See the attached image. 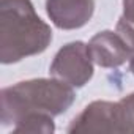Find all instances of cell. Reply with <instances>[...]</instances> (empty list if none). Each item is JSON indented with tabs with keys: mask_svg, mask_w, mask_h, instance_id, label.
I'll list each match as a JSON object with an SVG mask.
<instances>
[{
	"mask_svg": "<svg viewBox=\"0 0 134 134\" xmlns=\"http://www.w3.org/2000/svg\"><path fill=\"white\" fill-rule=\"evenodd\" d=\"M120 101H121V103H123V106L126 107L128 115H129V118H131V121H132V125H134V92H132V93H129V95H126V96H125V98H121Z\"/></svg>",
	"mask_w": 134,
	"mask_h": 134,
	"instance_id": "obj_9",
	"label": "cell"
},
{
	"mask_svg": "<svg viewBox=\"0 0 134 134\" xmlns=\"http://www.w3.org/2000/svg\"><path fill=\"white\" fill-rule=\"evenodd\" d=\"M54 131V117L47 114H29L13 126L14 134H52Z\"/></svg>",
	"mask_w": 134,
	"mask_h": 134,
	"instance_id": "obj_7",
	"label": "cell"
},
{
	"mask_svg": "<svg viewBox=\"0 0 134 134\" xmlns=\"http://www.w3.org/2000/svg\"><path fill=\"white\" fill-rule=\"evenodd\" d=\"M2 126H14L29 114H47L52 117L62 115L74 103V87L55 77H40L21 81L5 87L0 95Z\"/></svg>",
	"mask_w": 134,
	"mask_h": 134,
	"instance_id": "obj_2",
	"label": "cell"
},
{
	"mask_svg": "<svg viewBox=\"0 0 134 134\" xmlns=\"http://www.w3.org/2000/svg\"><path fill=\"white\" fill-rule=\"evenodd\" d=\"M117 32L131 49L134 46V0H123V14L117 22Z\"/></svg>",
	"mask_w": 134,
	"mask_h": 134,
	"instance_id": "obj_8",
	"label": "cell"
},
{
	"mask_svg": "<svg viewBox=\"0 0 134 134\" xmlns=\"http://www.w3.org/2000/svg\"><path fill=\"white\" fill-rule=\"evenodd\" d=\"M128 65H129V71H131L132 76H134V46L131 47V57H129V60H128Z\"/></svg>",
	"mask_w": 134,
	"mask_h": 134,
	"instance_id": "obj_10",
	"label": "cell"
},
{
	"mask_svg": "<svg viewBox=\"0 0 134 134\" xmlns=\"http://www.w3.org/2000/svg\"><path fill=\"white\" fill-rule=\"evenodd\" d=\"M51 41L52 30L38 16L32 0H0V62L3 65L38 55Z\"/></svg>",
	"mask_w": 134,
	"mask_h": 134,
	"instance_id": "obj_1",
	"label": "cell"
},
{
	"mask_svg": "<svg viewBox=\"0 0 134 134\" xmlns=\"http://www.w3.org/2000/svg\"><path fill=\"white\" fill-rule=\"evenodd\" d=\"M68 132H134V125L121 101H93L76 115Z\"/></svg>",
	"mask_w": 134,
	"mask_h": 134,
	"instance_id": "obj_3",
	"label": "cell"
},
{
	"mask_svg": "<svg viewBox=\"0 0 134 134\" xmlns=\"http://www.w3.org/2000/svg\"><path fill=\"white\" fill-rule=\"evenodd\" d=\"M46 13L60 30H76L90 22L95 0H46Z\"/></svg>",
	"mask_w": 134,
	"mask_h": 134,
	"instance_id": "obj_5",
	"label": "cell"
},
{
	"mask_svg": "<svg viewBox=\"0 0 134 134\" xmlns=\"http://www.w3.org/2000/svg\"><path fill=\"white\" fill-rule=\"evenodd\" d=\"M93 65L95 62L88 44L82 41H71L58 49L49 66V73L62 82L81 88L93 77Z\"/></svg>",
	"mask_w": 134,
	"mask_h": 134,
	"instance_id": "obj_4",
	"label": "cell"
},
{
	"mask_svg": "<svg viewBox=\"0 0 134 134\" xmlns=\"http://www.w3.org/2000/svg\"><path fill=\"white\" fill-rule=\"evenodd\" d=\"M88 49L95 65L101 68H118L131 57V49L128 43L117 30H103L96 33L90 40Z\"/></svg>",
	"mask_w": 134,
	"mask_h": 134,
	"instance_id": "obj_6",
	"label": "cell"
}]
</instances>
